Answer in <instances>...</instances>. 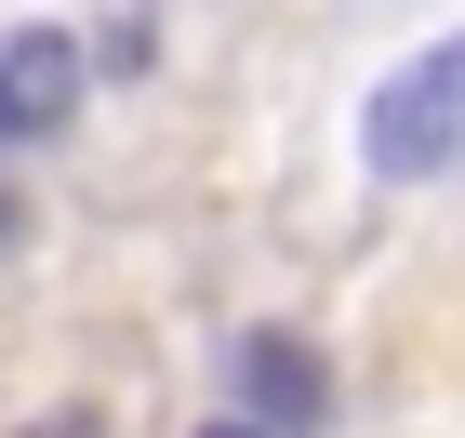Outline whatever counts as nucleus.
Returning <instances> with one entry per match:
<instances>
[{
	"label": "nucleus",
	"instance_id": "f257e3e1",
	"mask_svg": "<svg viewBox=\"0 0 465 438\" xmlns=\"http://www.w3.org/2000/svg\"><path fill=\"white\" fill-rule=\"evenodd\" d=\"M359 160H372L386 186H439V173H465V40L412 54V67L359 107Z\"/></svg>",
	"mask_w": 465,
	"mask_h": 438
},
{
	"label": "nucleus",
	"instance_id": "f03ea898",
	"mask_svg": "<svg viewBox=\"0 0 465 438\" xmlns=\"http://www.w3.org/2000/svg\"><path fill=\"white\" fill-rule=\"evenodd\" d=\"M80 40L67 27H14L0 40V146H40V133H67V107H80Z\"/></svg>",
	"mask_w": 465,
	"mask_h": 438
},
{
	"label": "nucleus",
	"instance_id": "7ed1b4c3",
	"mask_svg": "<svg viewBox=\"0 0 465 438\" xmlns=\"http://www.w3.org/2000/svg\"><path fill=\"white\" fill-rule=\"evenodd\" d=\"M240 399H252V425H280V438H306L332 412V372L306 359V346H292V332H252L240 346Z\"/></svg>",
	"mask_w": 465,
	"mask_h": 438
},
{
	"label": "nucleus",
	"instance_id": "20e7f679",
	"mask_svg": "<svg viewBox=\"0 0 465 438\" xmlns=\"http://www.w3.org/2000/svg\"><path fill=\"white\" fill-rule=\"evenodd\" d=\"M200 438H280V425H252V412H240V425H200Z\"/></svg>",
	"mask_w": 465,
	"mask_h": 438
},
{
	"label": "nucleus",
	"instance_id": "39448f33",
	"mask_svg": "<svg viewBox=\"0 0 465 438\" xmlns=\"http://www.w3.org/2000/svg\"><path fill=\"white\" fill-rule=\"evenodd\" d=\"M27 438H94V425H80V412H67V425H27Z\"/></svg>",
	"mask_w": 465,
	"mask_h": 438
},
{
	"label": "nucleus",
	"instance_id": "423d86ee",
	"mask_svg": "<svg viewBox=\"0 0 465 438\" xmlns=\"http://www.w3.org/2000/svg\"><path fill=\"white\" fill-rule=\"evenodd\" d=\"M0 239H14V213H0Z\"/></svg>",
	"mask_w": 465,
	"mask_h": 438
}]
</instances>
